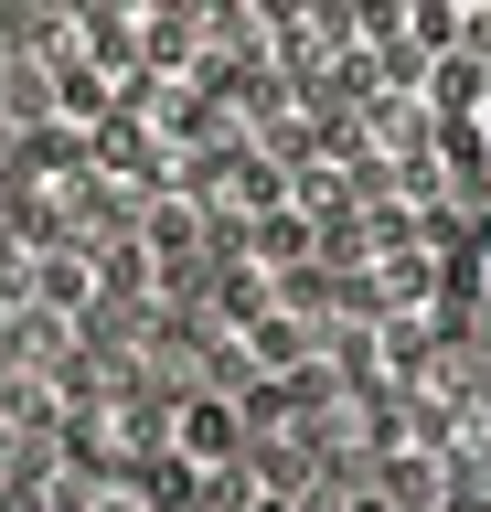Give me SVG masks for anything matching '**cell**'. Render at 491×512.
Wrapping results in <instances>:
<instances>
[{"instance_id":"obj_1","label":"cell","mask_w":491,"mask_h":512,"mask_svg":"<svg viewBox=\"0 0 491 512\" xmlns=\"http://www.w3.org/2000/svg\"><path fill=\"white\" fill-rule=\"evenodd\" d=\"M182 448H193L203 470H214V459H235V416L214 406V395H203V406H182Z\"/></svg>"},{"instance_id":"obj_2","label":"cell","mask_w":491,"mask_h":512,"mask_svg":"<svg viewBox=\"0 0 491 512\" xmlns=\"http://www.w3.org/2000/svg\"><path fill=\"white\" fill-rule=\"evenodd\" d=\"M470 310H481V331H491V224H481V246H470Z\"/></svg>"},{"instance_id":"obj_3","label":"cell","mask_w":491,"mask_h":512,"mask_svg":"<svg viewBox=\"0 0 491 512\" xmlns=\"http://www.w3.org/2000/svg\"><path fill=\"white\" fill-rule=\"evenodd\" d=\"M459 128H470V150L491 160V75H481V96H470V118H459Z\"/></svg>"},{"instance_id":"obj_4","label":"cell","mask_w":491,"mask_h":512,"mask_svg":"<svg viewBox=\"0 0 491 512\" xmlns=\"http://www.w3.org/2000/svg\"><path fill=\"white\" fill-rule=\"evenodd\" d=\"M353 512H395V502H353Z\"/></svg>"}]
</instances>
